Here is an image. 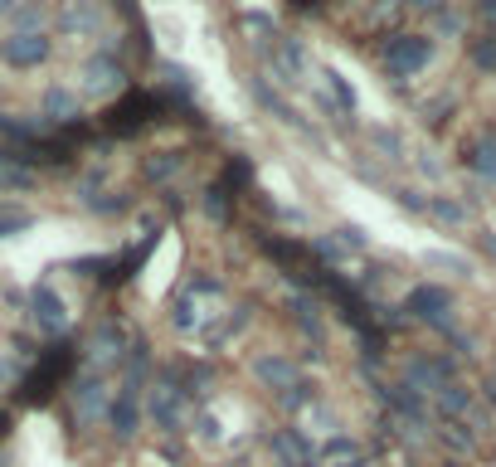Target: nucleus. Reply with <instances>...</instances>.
Wrapping results in <instances>:
<instances>
[{"instance_id":"obj_13","label":"nucleus","mask_w":496,"mask_h":467,"mask_svg":"<svg viewBox=\"0 0 496 467\" xmlns=\"http://www.w3.org/2000/svg\"><path fill=\"white\" fill-rule=\"evenodd\" d=\"M20 161H25L20 151H0V190H25V185L34 181V175H30Z\"/></svg>"},{"instance_id":"obj_19","label":"nucleus","mask_w":496,"mask_h":467,"mask_svg":"<svg viewBox=\"0 0 496 467\" xmlns=\"http://www.w3.org/2000/svg\"><path fill=\"white\" fill-rule=\"evenodd\" d=\"M423 263H428V268H447V273H467V258H457V254H438V248H433V254H423Z\"/></svg>"},{"instance_id":"obj_11","label":"nucleus","mask_w":496,"mask_h":467,"mask_svg":"<svg viewBox=\"0 0 496 467\" xmlns=\"http://www.w3.org/2000/svg\"><path fill=\"white\" fill-rule=\"evenodd\" d=\"M151 418L161 428H176V418H180V390L176 385H156L151 390Z\"/></svg>"},{"instance_id":"obj_26","label":"nucleus","mask_w":496,"mask_h":467,"mask_svg":"<svg viewBox=\"0 0 496 467\" xmlns=\"http://www.w3.org/2000/svg\"><path fill=\"white\" fill-rule=\"evenodd\" d=\"M482 20H491V25H496V5H482Z\"/></svg>"},{"instance_id":"obj_14","label":"nucleus","mask_w":496,"mask_h":467,"mask_svg":"<svg viewBox=\"0 0 496 467\" xmlns=\"http://www.w3.org/2000/svg\"><path fill=\"white\" fill-rule=\"evenodd\" d=\"M472 171H477L487 185H496V131H487V137L472 147Z\"/></svg>"},{"instance_id":"obj_12","label":"nucleus","mask_w":496,"mask_h":467,"mask_svg":"<svg viewBox=\"0 0 496 467\" xmlns=\"http://www.w3.org/2000/svg\"><path fill=\"white\" fill-rule=\"evenodd\" d=\"M44 117H59V122H68V117H78V93L68 88H44Z\"/></svg>"},{"instance_id":"obj_18","label":"nucleus","mask_w":496,"mask_h":467,"mask_svg":"<svg viewBox=\"0 0 496 467\" xmlns=\"http://www.w3.org/2000/svg\"><path fill=\"white\" fill-rule=\"evenodd\" d=\"M438 400H443V409H447V414H463L467 404H472L463 385H447V390H438Z\"/></svg>"},{"instance_id":"obj_17","label":"nucleus","mask_w":496,"mask_h":467,"mask_svg":"<svg viewBox=\"0 0 496 467\" xmlns=\"http://www.w3.org/2000/svg\"><path fill=\"white\" fill-rule=\"evenodd\" d=\"M428 214H438L443 224H463V220H467V210L453 205V200H428Z\"/></svg>"},{"instance_id":"obj_25","label":"nucleus","mask_w":496,"mask_h":467,"mask_svg":"<svg viewBox=\"0 0 496 467\" xmlns=\"http://www.w3.org/2000/svg\"><path fill=\"white\" fill-rule=\"evenodd\" d=\"M482 248H487V254L496 258V234H482Z\"/></svg>"},{"instance_id":"obj_3","label":"nucleus","mask_w":496,"mask_h":467,"mask_svg":"<svg viewBox=\"0 0 496 467\" xmlns=\"http://www.w3.org/2000/svg\"><path fill=\"white\" fill-rule=\"evenodd\" d=\"M30 307H34V311H30L34 327H40L44 337H64V331H68V307H64V297H59L50 283H34Z\"/></svg>"},{"instance_id":"obj_8","label":"nucleus","mask_w":496,"mask_h":467,"mask_svg":"<svg viewBox=\"0 0 496 467\" xmlns=\"http://www.w3.org/2000/svg\"><path fill=\"white\" fill-rule=\"evenodd\" d=\"M107 418H113V428H117V438H131L137 434V424H141V409H137V390H122L113 400V409H107Z\"/></svg>"},{"instance_id":"obj_21","label":"nucleus","mask_w":496,"mask_h":467,"mask_svg":"<svg viewBox=\"0 0 496 467\" xmlns=\"http://www.w3.org/2000/svg\"><path fill=\"white\" fill-rule=\"evenodd\" d=\"M472 58H477V68H496V34H487V40L472 49Z\"/></svg>"},{"instance_id":"obj_22","label":"nucleus","mask_w":496,"mask_h":467,"mask_svg":"<svg viewBox=\"0 0 496 467\" xmlns=\"http://www.w3.org/2000/svg\"><path fill=\"white\" fill-rule=\"evenodd\" d=\"M438 30L457 34V30H463V15H457V10H438Z\"/></svg>"},{"instance_id":"obj_24","label":"nucleus","mask_w":496,"mask_h":467,"mask_svg":"<svg viewBox=\"0 0 496 467\" xmlns=\"http://www.w3.org/2000/svg\"><path fill=\"white\" fill-rule=\"evenodd\" d=\"M176 166H180V161H176V156H166V161H151V166H147V171H151V175H171V171H176Z\"/></svg>"},{"instance_id":"obj_9","label":"nucleus","mask_w":496,"mask_h":467,"mask_svg":"<svg viewBox=\"0 0 496 467\" xmlns=\"http://www.w3.org/2000/svg\"><path fill=\"white\" fill-rule=\"evenodd\" d=\"M98 25H103V10H93V5L59 10V30H68V34H98Z\"/></svg>"},{"instance_id":"obj_7","label":"nucleus","mask_w":496,"mask_h":467,"mask_svg":"<svg viewBox=\"0 0 496 467\" xmlns=\"http://www.w3.org/2000/svg\"><path fill=\"white\" fill-rule=\"evenodd\" d=\"M447 375H453V365H447V361H414V365H409V385H419L423 394H438V390H447V385H453V380H447Z\"/></svg>"},{"instance_id":"obj_1","label":"nucleus","mask_w":496,"mask_h":467,"mask_svg":"<svg viewBox=\"0 0 496 467\" xmlns=\"http://www.w3.org/2000/svg\"><path fill=\"white\" fill-rule=\"evenodd\" d=\"M122 64H117L113 54H93V58H83V68H78V83H74V93L78 98H113V93H122Z\"/></svg>"},{"instance_id":"obj_2","label":"nucleus","mask_w":496,"mask_h":467,"mask_svg":"<svg viewBox=\"0 0 496 467\" xmlns=\"http://www.w3.org/2000/svg\"><path fill=\"white\" fill-rule=\"evenodd\" d=\"M428 58H433V40H423V34H394V40L384 44V64H390V74H399V78L428 68Z\"/></svg>"},{"instance_id":"obj_20","label":"nucleus","mask_w":496,"mask_h":467,"mask_svg":"<svg viewBox=\"0 0 496 467\" xmlns=\"http://www.w3.org/2000/svg\"><path fill=\"white\" fill-rule=\"evenodd\" d=\"M336 244L341 248H365V229H360V224H341V229H336Z\"/></svg>"},{"instance_id":"obj_5","label":"nucleus","mask_w":496,"mask_h":467,"mask_svg":"<svg viewBox=\"0 0 496 467\" xmlns=\"http://www.w3.org/2000/svg\"><path fill=\"white\" fill-rule=\"evenodd\" d=\"M409 311L453 337V317H447V311H453V297H447V287H414V292H409Z\"/></svg>"},{"instance_id":"obj_16","label":"nucleus","mask_w":496,"mask_h":467,"mask_svg":"<svg viewBox=\"0 0 496 467\" xmlns=\"http://www.w3.org/2000/svg\"><path fill=\"white\" fill-rule=\"evenodd\" d=\"M10 20H15V34H44V20H50V15H44V5H15V10H10Z\"/></svg>"},{"instance_id":"obj_15","label":"nucleus","mask_w":496,"mask_h":467,"mask_svg":"<svg viewBox=\"0 0 496 467\" xmlns=\"http://www.w3.org/2000/svg\"><path fill=\"white\" fill-rule=\"evenodd\" d=\"M103 400H107V394H103L98 380H83V385H78V418H98Z\"/></svg>"},{"instance_id":"obj_4","label":"nucleus","mask_w":496,"mask_h":467,"mask_svg":"<svg viewBox=\"0 0 496 467\" xmlns=\"http://www.w3.org/2000/svg\"><path fill=\"white\" fill-rule=\"evenodd\" d=\"M50 58V40L44 34H5L0 40V64L10 68H40Z\"/></svg>"},{"instance_id":"obj_6","label":"nucleus","mask_w":496,"mask_h":467,"mask_svg":"<svg viewBox=\"0 0 496 467\" xmlns=\"http://www.w3.org/2000/svg\"><path fill=\"white\" fill-rule=\"evenodd\" d=\"M253 375H258L263 385H273V390H297L302 385L297 365L287 361V355H258V361H253Z\"/></svg>"},{"instance_id":"obj_10","label":"nucleus","mask_w":496,"mask_h":467,"mask_svg":"<svg viewBox=\"0 0 496 467\" xmlns=\"http://www.w3.org/2000/svg\"><path fill=\"white\" fill-rule=\"evenodd\" d=\"M88 355H93V361H117V355H122V327L103 321V327L88 337Z\"/></svg>"},{"instance_id":"obj_23","label":"nucleus","mask_w":496,"mask_h":467,"mask_svg":"<svg viewBox=\"0 0 496 467\" xmlns=\"http://www.w3.org/2000/svg\"><path fill=\"white\" fill-rule=\"evenodd\" d=\"M374 147H380V151H390V156H399V137H394V131H374Z\"/></svg>"}]
</instances>
